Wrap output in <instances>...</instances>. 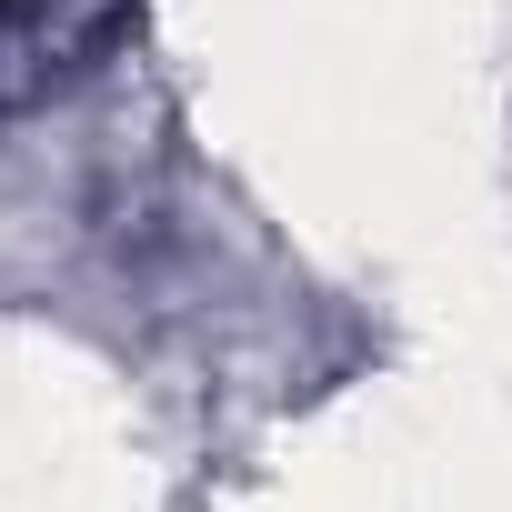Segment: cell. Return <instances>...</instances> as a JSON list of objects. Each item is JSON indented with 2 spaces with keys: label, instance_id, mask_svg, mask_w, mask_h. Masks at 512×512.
I'll return each mask as SVG.
<instances>
[{
  "label": "cell",
  "instance_id": "obj_1",
  "mask_svg": "<svg viewBox=\"0 0 512 512\" xmlns=\"http://www.w3.org/2000/svg\"><path fill=\"white\" fill-rule=\"evenodd\" d=\"M131 31V0H0V121L81 91Z\"/></svg>",
  "mask_w": 512,
  "mask_h": 512
}]
</instances>
